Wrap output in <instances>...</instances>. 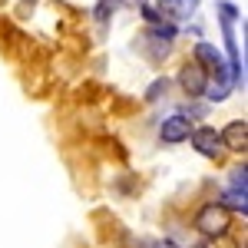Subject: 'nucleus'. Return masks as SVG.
<instances>
[{
    "instance_id": "nucleus-1",
    "label": "nucleus",
    "mask_w": 248,
    "mask_h": 248,
    "mask_svg": "<svg viewBox=\"0 0 248 248\" xmlns=\"http://www.w3.org/2000/svg\"><path fill=\"white\" fill-rule=\"evenodd\" d=\"M232 225V215L225 205H205V209H199V215H195V229L202 232L205 238H218V235H225Z\"/></svg>"
},
{
    "instance_id": "nucleus-2",
    "label": "nucleus",
    "mask_w": 248,
    "mask_h": 248,
    "mask_svg": "<svg viewBox=\"0 0 248 248\" xmlns=\"http://www.w3.org/2000/svg\"><path fill=\"white\" fill-rule=\"evenodd\" d=\"M179 83H182V90L189 96H202L205 93V86H209V73L192 60V63H186L182 66V73H179Z\"/></svg>"
},
{
    "instance_id": "nucleus-3",
    "label": "nucleus",
    "mask_w": 248,
    "mask_h": 248,
    "mask_svg": "<svg viewBox=\"0 0 248 248\" xmlns=\"http://www.w3.org/2000/svg\"><path fill=\"white\" fill-rule=\"evenodd\" d=\"M192 146L199 149L202 155H209V159H218L222 155V136L215 133L212 126H202V129H192Z\"/></svg>"
},
{
    "instance_id": "nucleus-4",
    "label": "nucleus",
    "mask_w": 248,
    "mask_h": 248,
    "mask_svg": "<svg viewBox=\"0 0 248 248\" xmlns=\"http://www.w3.org/2000/svg\"><path fill=\"white\" fill-rule=\"evenodd\" d=\"M155 14L169 20H189L195 10H199V0H155Z\"/></svg>"
},
{
    "instance_id": "nucleus-5",
    "label": "nucleus",
    "mask_w": 248,
    "mask_h": 248,
    "mask_svg": "<svg viewBox=\"0 0 248 248\" xmlns=\"http://www.w3.org/2000/svg\"><path fill=\"white\" fill-rule=\"evenodd\" d=\"M159 136H162V142H182L192 136V123L186 116H169V119H162Z\"/></svg>"
},
{
    "instance_id": "nucleus-6",
    "label": "nucleus",
    "mask_w": 248,
    "mask_h": 248,
    "mask_svg": "<svg viewBox=\"0 0 248 248\" xmlns=\"http://www.w3.org/2000/svg\"><path fill=\"white\" fill-rule=\"evenodd\" d=\"M222 136V149H232V153H245V142H248V126H245V119L238 123H229V129L225 133H218Z\"/></svg>"
},
{
    "instance_id": "nucleus-7",
    "label": "nucleus",
    "mask_w": 248,
    "mask_h": 248,
    "mask_svg": "<svg viewBox=\"0 0 248 248\" xmlns=\"http://www.w3.org/2000/svg\"><path fill=\"white\" fill-rule=\"evenodd\" d=\"M166 86H169V79L162 77V79H155L153 86H149V93H146V99H159V96L166 93Z\"/></svg>"
},
{
    "instance_id": "nucleus-8",
    "label": "nucleus",
    "mask_w": 248,
    "mask_h": 248,
    "mask_svg": "<svg viewBox=\"0 0 248 248\" xmlns=\"http://www.w3.org/2000/svg\"><path fill=\"white\" fill-rule=\"evenodd\" d=\"M113 3H116V0H103V3L96 7V20H99V23H103V20L113 14Z\"/></svg>"
},
{
    "instance_id": "nucleus-9",
    "label": "nucleus",
    "mask_w": 248,
    "mask_h": 248,
    "mask_svg": "<svg viewBox=\"0 0 248 248\" xmlns=\"http://www.w3.org/2000/svg\"><path fill=\"white\" fill-rule=\"evenodd\" d=\"M205 248H238L232 238H225V235H218V238H209V245Z\"/></svg>"
}]
</instances>
